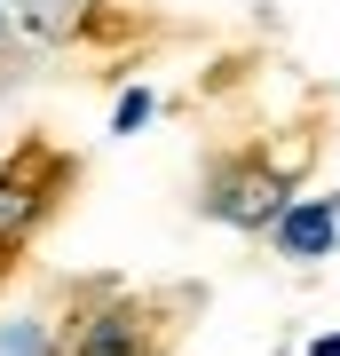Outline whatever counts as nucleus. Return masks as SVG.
Wrapping results in <instances>:
<instances>
[{
    "label": "nucleus",
    "mask_w": 340,
    "mask_h": 356,
    "mask_svg": "<svg viewBox=\"0 0 340 356\" xmlns=\"http://www.w3.org/2000/svg\"><path fill=\"white\" fill-rule=\"evenodd\" d=\"M143 119H151V95H143V88H135V95H127V103H119V127H143Z\"/></svg>",
    "instance_id": "2"
},
{
    "label": "nucleus",
    "mask_w": 340,
    "mask_h": 356,
    "mask_svg": "<svg viewBox=\"0 0 340 356\" xmlns=\"http://www.w3.org/2000/svg\"><path fill=\"white\" fill-rule=\"evenodd\" d=\"M309 356H340V332H325V341H316V348H309Z\"/></svg>",
    "instance_id": "3"
},
{
    "label": "nucleus",
    "mask_w": 340,
    "mask_h": 356,
    "mask_svg": "<svg viewBox=\"0 0 340 356\" xmlns=\"http://www.w3.org/2000/svg\"><path fill=\"white\" fill-rule=\"evenodd\" d=\"M277 238H285V254H301V261L325 254V245H332V206H293Z\"/></svg>",
    "instance_id": "1"
}]
</instances>
